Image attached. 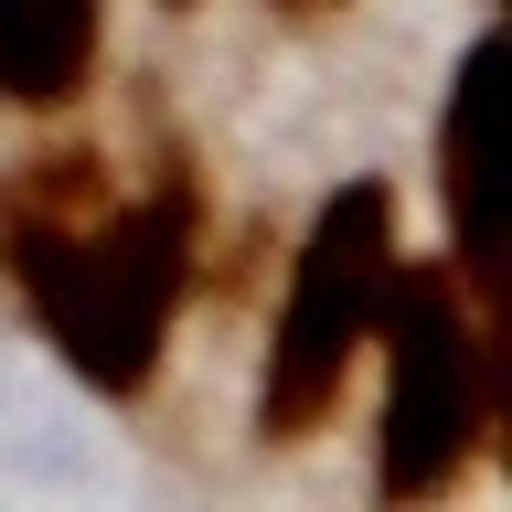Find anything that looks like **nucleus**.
Wrapping results in <instances>:
<instances>
[{
  "label": "nucleus",
  "instance_id": "obj_2",
  "mask_svg": "<svg viewBox=\"0 0 512 512\" xmlns=\"http://www.w3.org/2000/svg\"><path fill=\"white\" fill-rule=\"evenodd\" d=\"M384 352V427H374V491L384 502H427L470 470L480 427H491V310L470 299L459 267H416L395 256L374 310Z\"/></svg>",
  "mask_w": 512,
  "mask_h": 512
},
{
  "label": "nucleus",
  "instance_id": "obj_5",
  "mask_svg": "<svg viewBox=\"0 0 512 512\" xmlns=\"http://www.w3.org/2000/svg\"><path fill=\"white\" fill-rule=\"evenodd\" d=\"M96 64V0H0V96L64 107Z\"/></svg>",
  "mask_w": 512,
  "mask_h": 512
},
{
  "label": "nucleus",
  "instance_id": "obj_7",
  "mask_svg": "<svg viewBox=\"0 0 512 512\" xmlns=\"http://www.w3.org/2000/svg\"><path fill=\"white\" fill-rule=\"evenodd\" d=\"M171 11H192V0H171Z\"/></svg>",
  "mask_w": 512,
  "mask_h": 512
},
{
  "label": "nucleus",
  "instance_id": "obj_4",
  "mask_svg": "<svg viewBox=\"0 0 512 512\" xmlns=\"http://www.w3.org/2000/svg\"><path fill=\"white\" fill-rule=\"evenodd\" d=\"M491 86H502V32H480L438 107V192H448V267L470 278L480 310H502V224H491Z\"/></svg>",
  "mask_w": 512,
  "mask_h": 512
},
{
  "label": "nucleus",
  "instance_id": "obj_1",
  "mask_svg": "<svg viewBox=\"0 0 512 512\" xmlns=\"http://www.w3.org/2000/svg\"><path fill=\"white\" fill-rule=\"evenodd\" d=\"M182 256H192L182 192H150V203H96L86 192V214H64L43 192H11V214H0V267L22 288V310L43 320V342L96 395H139L160 374Z\"/></svg>",
  "mask_w": 512,
  "mask_h": 512
},
{
  "label": "nucleus",
  "instance_id": "obj_3",
  "mask_svg": "<svg viewBox=\"0 0 512 512\" xmlns=\"http://www.w3.org/2000/svg\"><path fill=\"white\" fill-rule=\"evenodd\" d=\"M395 182H342L331 203L310 214L299 256H288V299H278V331H267V374H256V416L267 438H310L320 416L342 406L352 363L374 352V310H384V278H395Z\"/></svg>",
  "mask_w": 512,
  "mask_h": 512
},
{
  "label": "nucleus",
  "instance_id": "obj_6",
  "mask_svg": "<svg viewBox=\"0 0 512 512\" xmlns=\"http://www.w3.org/2000/svg\"><path fill=\"white\" fill-rule=\"evenodd\" d=\"M288 11H342V0H288Z\"/></svg>",
  "mask_w": 512,
  "mask_h": 512
}]
</instances>
